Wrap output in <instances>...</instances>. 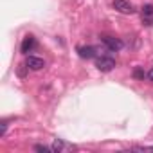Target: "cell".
I'll use <instances>...</instances> for the list:
<instances>
[{
    "label": "cell",
    "mask_w": 153,
    "mask_h": 153,
    "mask_svg": "<svg viewBox=\"0 0 153 153\" xmlns=\"http://www.w3.org/2000/svg\"><path fill=\"white\" fill-rule=\"evenodd\" d=\"M96 67H97V70H101V72H110V70L115 68V59H114L112 56H101V58L96 61Z\"/></svg>",
    "instance_id": "6da1fadb"
},
{
    "label": "cell",
    "mask_w": 153,
    "mask_h": 153,
    "mask_svg": "<svg viewBox=\"0 0 153 153\" xmlns=\"http://www.w3.org/2000/svg\"><path fill=\"white\" fill-rule=\"evenodd\" d=\"M114 9L123 13V15H133L135 13V7L130 0H114Z\"/></svg>",
    "instance_id": "7a4b0ae2"
},
{
    "label": "cell",
    "mask_w": 153,
    "mask_h": 153,
    "mask_svg": "<svg viewBox=\"0 0 153 153\" xmlns=\"http://www.w3.org/2000/svg\"><path fill=\"white\" fill-rule=\"evenodd\" d=\"M101 42H103L110 51H114V52H115V51H121V49H123V45H124V43H123V40L114 38V36H103V38H101Z\"/></svg>",
    "instance_id": "3957f363"
},
{
    "label": "cell",
    "mask_w": 153,
    "mask_h": 153,
    "mask_svg": "<svg viewBox=\"0 0 153 153\" xmlns=\"http://www.w3.org/2000/svg\"><path fill=\"white\" fill-rule=\"evenodd\" d=\"M78 54H79V58H83V59H92V58H96V56H97V49H96V47H92V45L78 47Z\"/></svg>",
    "instance_id": "277c9868"
},
{
    "label": "cell",
    "mask_w": 153,
    "mask_h": 153,
    "mask_svg": "<svg viewBox=\"0 0 153 153\" xmlns=\"http://www.w3.org/2000/svg\"><path fill=\"white\" fill-rule=\"evenodd\" d=\"M25 67L31 68V70H42L45 67V61L42 58H36V56H29L25 59Z\"/></svg>",
    "instance_id": "5b68a950"
},
{
    "label": "cell",
    "mask_w": 153,
    "mask_h": 153,
    "mask_svg": "<svg viewBox=\"0 0 153 153\" xmlns=\"http://www.w3.org/2000/svg\"><path fill=\"white\" fill-rule=\"evenodd\" d=\"M33 47H34V36L27 34V36L24 38V42H22V52H24V54H29V52L33 51Z\"/></svg>",
    "instance_id": "8992f818"
},
{
    "label": "cell",
    "mask_w": 153,
    "mask_h": 153,
    "mask_svg": "<svg viewBox=\"0 0 153 153\" xmlns=\"http://www.w3.org/2000/svg\"><path fill=\"white\" fill-rule=\"evenodd\" d=\"M72 146H68V144H65L63 140H59V139H56L54 142H52V151L54 153H61V151H65V149H70Z\"/></svg>",
    "instance_id": "52a82bcc"
},
{
    "label": "cell",
    "mask_w": 153,
    "mask_h": 153,
    "mask_svg": "<svg viewBox=\"0 0 153 153\" xmlns=\"http://www.w3.org/2000/svg\"><path fill=\"white\" fill-rule=\"evenodd\" d=\"M142 15L144 16H153V4H146L142 7Z\"/></svg>",
    "instance_id": "ba28073f"
},
{
    "label": "cell",
    "mask_w": 153,
    "mask_h": 153,
    "mask_svg": "<svg viewBox=\"0 0 153 153\" xmlns=\"http://www.w3.org/2000/svg\"><path fill=\"white\" fill-rule=\"evenodd\" d=\"M133 78H135V79H144L146 74H144L142 68H135V70H133Z\"/></svg>",
    "instance_id": "9c48e42d"
},
{
    "label": "cell",
    "mask_w": 153,
    "mask_h": 153,
    "mask_svg": "<svg viewBox=\"0 0 153 153\" xmlns=\"http://www.w3.org/2000/svg\"><path fill=\"white\" fill-rule=\"evenodd\" d=\"M36 151H52V146H45V144H36L34 146Z\"/></svg>",
    "instance_id": "30bf717a"
},
{
    "label": "cell",
    "mask_w": 153,
    "mask_h": 153,
    "mask_svg": "<svg viewBox=\"0 0 153 153\" xmlns=\"http://www.w3.org/2000/svg\"><path fill=\"white\" fill-rule=\"evenodd\" d=\"M131 149H135V151H153V146H133Z\"/></svg>",
    "instance_id": "8fae6325"
},
{
    "label": "cell",
    "mask_w": 153,
    "mask_h": 153,
    "mask_svg": "<svg viewBox=\"0 0 153 153\" xmlns=\"http://www.w3.org/2000/svg\"><path fill=\"white\" fill-rule=\"evenodd\" d=\"M146 78H148V79H149V81L153 83V67H151V68L148 70V74H146Z\"/></svg>",
    "instance_id": "7c38bea8"
},
{
    "label": "cell",
    "mask_w": 153,
    "mask_h": 153,
    "mask_svg": "<svg viewBox=\"0 0 153 153\" xmlns=\"http://www.w3.org/2000/svg\"><path fill=\"white\" fill-rule=\"evenodd\" d=\"M18 76H20V78H24V76H25V70H24V65H20V68H18Z\"/></svg>",
    "instance_id": "4fadbf2b"
}]
</instances>
